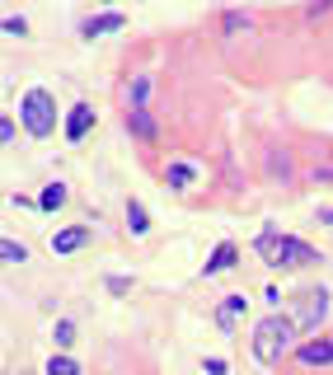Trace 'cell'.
<instances>
[{"instance_id":"cell-18","label":"cell","mask_w":333,"mask_h":375,"mask_svg":"<svg viewBox=\"0 0 333 375\" xmlns=\"http://www.w3.org/2000/svg\"><path fill=\"white\" fill-rule=\"evenodd\" d=\"M146 94H150V80H136V85H132V99H136V108H141V104H146Z\"/></svg>"},{"instance_id":"cell-10","label":"cell","mask_w":333,"mask_h":375,"mask_svg":"<svg viewBox=\"0 0 333 375\" xmlns=\"http://www.w3.org/2000/svg\"><path fill=\"white\" fill-rule=\"evenodd\" d=\"M127 132H132V136H141V141H150V136H155L150 113H146V108H132V113H127Z\"/></svg>"},{"instance_id":"cell-3","label":"cell","mask_w":333,"mask_h":375,"mask_svg":"<svg viewBox=\"0 0 333 375\" xmlns=\"http://www.w3.org/2000/svg\"><path fill=\"white\" fill-rule=\"evenodd\" d=\"M19 113H24V127H29L33 136H48L52 127H57V104H52L48 90H29L24 104H19Z\"/></svg>"},{"instance_id":"cell-6","label":"cell","mask_w":333,"mask_h":375,"mask_svg":"<svg viewBox=\"0 0 333 375\" xmlns=\"http://www.w3.org/2000/svg\"><path fill=\"white\" fill-rule=\"evenodd\" d=\"M301 361L305 366H333V338H310L301 347Z\"/></svg>"},{"instance_id":"cell-22","label":"cell","mask_w":333,"mask_h":375,"mask_svg":"<svg viewBox=\"0 0 333 375\" xmlns=\"http://www.w3.org/2000/svg\"><path fill=\"white\" fill-rule=\"evenodd\" d=\"M206 375H225V361L221 357H206Z\"/></svg>"},{"instance_id":"cell-8","label":"cell","mask_w":333,"mask_h":375,"mask_svg":"<svg viewBox=\"0 0 333 375\" xmlns=\"http://www.w3.org/2000/svg\"><path fill=\"white\" fill-rule=\"evenodd\" d=\"M90 127H94V108H90V104H76V108H71V118H66V136L80 141Z\"/></svg>"},{"instance_id":"cell-16","label":"cell","mask_w":333,"mask_h":375,"mask_svg":"<svg viewBox=\"0 0 333 375\" xmlns=\"http://www.w3.org/2000/svg\"><path fill=\"white\" fill-rule=\"evenodd\" d=\"M0 253H5V263H24V258H29V249H24V244H15V239H5V244H0Z\"/></svg>"},{"instance_id":"cell-4","label":"cell","mask_w":333,"mask_h":375,"mask_svg":"<svg viewBox=\"0 0 333 375\" xmlns=\"http://www.w3.org/2000/svg\"><path fill=\"white\" fill-rule=\"evenodd\" d=\"M324 314H329V291H324V286H319V291H305V296H301V310H296V328L310 333V328H319Z\"/></svg>"},{"instance_id":"cell-9","label":"cell","mask_w":333,"mask_h":375,"mask_svg":"<svg viewBox=\"0 0 333 375\" xmlns=\"http://www.w3.org/2000/svg\"><path fill=\"white\" fill-rule=\"evenodd\" d=\"M239 314H244V296H225L221 305H216V324H221V328H235Z\"/></svg>"},{"instance_id":"cell-13","label":"cell","mask_w":333,"mask_h":375,"mask_svg":"<svg viewBox=\"0 0 333 375\" xmlns=\"http://www.w3.org/2000/svg\"><path fill=\"white\" fill-rule=\"evenodd\" d=\"M164 178H169V188H192V169H188V164H169Z\"/></svg>"},{"instance_id":"cell-21","label":"cell","mask_w":333,"mask_h":375,"mask_svg":"<svg viewBox=\"0 0 333 375\" xmlns=\"http://www.w3.org/2000/svg\"><path fill=\"white\" fill-rule=\"evenodd\" d=\"M225 29L239 33V29H249V19H244V15H225Z\"/></svg>"},{"instance_id":"cell-2","label":"cell","mask_w":333,"mask_h":375,"mask_svg":"<svg viewBox=\"0 0 333 375\" xmlns=\"http://www.w3.org/2000/svg\"><path fill=\"white\" fill-rule=\"evenodd\" d=\"M291 333H296V319H286V314H268V319L254 328V357L263 361V366H277L282 352L291 347Z\"/></svg>"},{"instance_id":"cell-12","label":"cell","mask_w":333,"mask_h":375,"mask_svg":"<svg viewBox=\"0 0 333 375\" xmlns=\"http://www.w3.org/2000/svg\"><path fill=\"white\" fill-rule=\"evenodd\" d=\"M38 206H43V211L66 206V183H48V188H43V197H38Z\"/></svg>"},{"instance_id":"cell-15","label":"cell","mask_w":333,"mask_h":375,"mask_svg":"<svg viewBox=\"0 0 333 375\" xmlns=\"http://www.w3.org/2000/svg\"><path fill=\"white\" fill-rule=\"evenodd\" d=\"M48 375H80V366L71 357H52L48 361Z\"/></svg>"},{"instance_id":"cell-19","label":"cell","mask_w":333,"mask_h":375,"mask_svg":"<svg viewBox=\"0 0 333 375\" xmlns=\"http://www.w3.org/2000/svg\"><path fill=\"white\" fill-rule=\"evenodd\" d=\"M5 33H15V38H24V33H29V24H24V19H15V15H10V19H5Z\"/></svg>"},{"instance_id":"cell-14","label":"cell","mask_w":333,"mask_h":375,"mask_svg":"<svg viewBox=\"0 0 333 375\" xmlns=\"http://www.w3.org/2000/svg\"><path fill=\"white\" fill-rule=\"evenodd\" d=\"M127 225H132V234H146L150 225H146V206L141 202H127Z\"/></svg>"},{"instance_id":"cell-1","label":"cell","mask_w":333,"mask_h":375,"mask_svg":"<svg viewBox=\"0 0 333 375\" xmlns=\"http://www.w3.org/2000/svg\"><path fill=\"white\" fill-rule=\"evenodd\" d=\"M258 258L272 267H310V263H324L319 258V249H310L305 239H291V234H282L277 225H263L258 230Z\"/></svg>"},{"instance_id":"cell-5","label":"cell","mask_w":333,"mask_h":375,"mask_svg":"<svg viewBox=\"0 0 333 375\" xmlns=\"http://www.w3.org/2000/svg\"><path fill=\"white\" fill-rule=\"evenodd\" d=\"M90 244V225H71V230H57L52 234V253H76Z\"/></svg>"},{"instance_id":"cell-11","label":"cell","mask_w":333,"mask_h":375,"mask_svg":"<svg viewBox=\"0 0 333 375\" xmlns=\"http://www.w3.org/2000/svg\"><path fill=\"white\" fill-rule=\"evenodd\" d=\"M230 263H235V244H221V249H216L211 258H206V267H202V272L211 277V272H225Z\"/></svg>"},{"instance_id":"cell-17","label":"cell","mask_w":333,"mask_h":375,"mask_svg":"<svg viewBox=\"0 0 333 375\" xmlns=\"http://www.w3.org/2000/svg\"><path fill=\"white\" fill-rule=\"evenodd\" d=\"M52 338H57V347H71V343H76V328H71V324H66V319H62V324H57V333H52Z\"/></svg>"},{"instance_id":"cell-7","label":"cell","mask_w":333,"mask_h":375,"mask_svg":"<svg viewBox=\"0 0 333 375\" xmlns=\"http://www.w3.org/2000/svg\"><path fill=\"white\" fill-rule=\"evenodd\" d=\"M122 29H127V19H122V15H94V19H85V24H80L85 38H99V33H122Z\"/></svg>"},{"instance_id":"cell-20","label":"cell","mask_w":333,"mask_h":375,"mask_svg":"<svg viewBox=\"0 0 333 375\" xmlns=\"http://www.w3.org/2000/svg\"><path fill=\"white\" fill-rule=\"evenodd\" d=\"M108 291L113 296H122V291H132V281L127 277H108Z\"/></svg>"}]
</instances>
